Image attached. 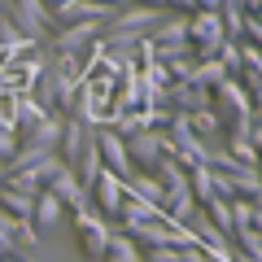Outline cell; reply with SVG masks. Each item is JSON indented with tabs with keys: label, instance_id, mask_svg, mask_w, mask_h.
I'll list each match as a JSON object with an SVG mask.
<instances>
[{
	"label": "cell",
	"instance_id": "cell-1",
	"mask_svg": "<svg viewBox=\"0 0 262 262\" xmlns=\"http://www.w3.org/2000/svg\"><path fill=\"white\" fill-rule=\"evenodd\" d=\"M9 27L31 44H44V35H53V13L44 0H9Z\"/></svg>",
	"mask_w": 262,
	"mask_h": 262
},
{
	"label": "cell",
	"instance_id": "cell-2",
	"mask_svg": "<svg viewBox=\"0 0 262 262\" xmlns=\"http://www.w3.org/2000/svg\"><path fill=\"white\" fill-rule=\"evenodd\" d=\"M75 227H79V245H83V253H88L92 262H101L105 249H110V241H114V223H105L96 210H79V214H75Z\"/></svg>",
	"mask_w": 262,
	"mask_h": 262
},
{
	"label": "cell",
	"instance_id": "cell-3",
	"mask_svg": "<svg viewBox=\"0 0 262 262\" xmlns=\"http://www.w3.org/2000/svg\"><path fill=\"white\" fill-rule=\"evenodd\" d=\"M210 110L219 114L223 131H227V122H232V118H253L249 92H245V83H241V79H227V83H219V88H214V105H210Z\"/></svg>",
	"mask_w": 262,
	"mask_h": 262
},
{
	"label": "cell",
	"instance_id": "cell-4",
	"mask_svg": "<svg viewBox=\"0 0 262 262\" xmlns=\"http://www.w3.org/2000/svg\"><path fill=\"white\" fill-rule=\"evenodd\" d=\"M122 144H127L131 170H144V175H153L158 162L166 158V149H162V131H136V136H127Z\"/></svg>",
	"mask_w": 262,
	"mask_h": 262
},
{
	"label": "cell",
	"instance_id": "cell-5",
	"mask_svg": "<svg viewBox=\"0 0 262 262\" xmlns=\"http://www.w3.org/2000/svg\"><path fill=\"white\" fill-rule=\"evenodd\" d=\"M105 22H70V27H61L53 35V53H66V57H83L88 48L101 39Z\"/></svg>",
	"mask_w": 262,
	"mask_h": 262
},
{
	"label": "cell",
	"instance_id": "cell-6",
	"mask_svg": "<svg viewBox=\"0 0 262 262\" xmlns=\"http://www.w3.org/2000/svg\"><path fill=\"white\" fill-rule=\"evenodd\" d=\"M170 9H149V5H127V9H118L110 18L114 31H131V35H153V31L166 22Z\"/></svg>",
	"mask_w": 262,
	"mask_h": 262
},
{
	"label": "cell",
	"instance_id": "cell-7",
	"mask_svg": "<svg viewBox=\"0 0 262 262\" xmlns=\"http://www.w3.org/2000/svg\"><path fill=\"white\" fill-rule=\"evenodd\" d=\"M88 196H92V210H96V214H101L105 223H114V219H118V206H122V196H127V192H122V179L114 175L110 166H105L101 175H96V184H92V192H88Z\"/></svg>",
	"mask_w": 262,
	"mask_h": 262
},
{
	"label": "cell",
	"instance_id": "cell-8",
	"mask_svg": "<svg viewBox=\"0 0 262 262\" xmlns=\"http://www.w3.org/2000/svg\"><path fill=\"white\" fill-rule=\"evenodd\" d=\"M92 140H96V153H101V162H105V166H110L118 179H127V175H131V158H127V144H122V136H118V131L96 127V131H92Z\"/></svg>",
	"mask_w": 262,
	"mask_h": 262
},
{
	"label": "cell",
	"instance_id": "cell-9",
	"mask_svg": "<svg viewBox=\"0 0 262 262\" xmlns=\"http://www.w3.org/2000/svg\"><path fill=\"white\" fill-rule=\"evenodd\" d=\"M48 192H53V196L61 201L66 210H75V214H79V210H92V196L83 192V184H79V175H75L70 166H61V170L53 175V184H48Z\"/></svg>",
	"mask_w": 262,
	"mask_h": 262
},
{
	"label": "cell",
	"instance_id": "cell-10",
	"mask_svg": "<svg viewBox=\"0 0 262 262\" xmlns=\"http://www.w3.org/2000/svg\"><path fill=\"white\" fill-rule=\"evenodd\" d=\"M88 149H92V127H83L79 118H66V127H61V144H57V158L75 170V162L83 158Z\"/></svg>",
	"mask_w": 262,
	"mask_h": 262
},
{
	"label": "cell",
	"instance_id": "cell-11",
	"mask_svg": "<svg viewBox=\"0 0 262 262\" xmlns=\"http://www.w3.org/2000/svg\"><path fill=\"white\" fill-rule=\"evenodd\" d=\"M61 127H66L61 114H48L35 131H27V136H18V140L22 144H35V149H44V153H57V144H61Z\"/></svg>",
	"mask_w": 262,
	"mask_h": 262
},
{
	"label": "cell",
	"instance_id": "cell-12",
	"mask_svg": "<svg viewBox=\"0 0 262 262\" xmlns=\"http://www.w3.org/2000/svg\"><path fill=\"white\" fill-rule=\"evenodd\" d=\"M61 214H66V206H61V201H57V196L44 188V192L35 196V214H31V223H35V232L44 236V232H53V227L61 223Z\"/></svg>",
	"mask_w": 262,
	"mask_h": 262
},
{
	"label": "cell",
	"instance_id": "cell-13",
	"mask_svg": "<svg viewBox=\"0 0 262 262\" xmlns=\"http://www.w3.org/2000/svg\"><path fill=\"white\" fill-rule=\"evenodd\" d=\"M27 96H31L44 114H57V79H53V70H48V61H44V70H39V79L27 88Z\"/></svg>",
	"mask_w": 262,
	"mask_h": 262
},
{
	"label": "cell",
	"instance_id": "cell-14",
	"mask_svg": "<svg viewBox=\"0 0 262 262\" xmlns=\"http://www.w3.org/2000/svg\"><path fill=\"white\" fill-rule=\"evenodd\" d=\"M149 39L153 44H188V13H166V22Z\"/></svg>",
	"mask_w": 262,
	"mask_h": 262
},
{
	"label": "cell",
	"instance_id": "cell-15",
	"mask_svg": "<svg viewBox=\"0 0 262 262\" xmlns=\"http://www.w3.org/2000/svg\"><path fill=\"white\" fill-rule=\"evenodd\" d=\"M39 241H44V236L35 232L31 219H13V249H18V258H35Z\"/></svg>",
	"mask_w": 262,
	"mask_h": 262
},
{
	"label": "cell",
	"instance_id": "cell-16",
	"mask_svg": "<svg viewBox=\"0 0 262 262\" xmlns=\"http://www.w3.org/2000/svg\"><path fill=\"white\" fill-rule=\"evenodd\" d=\"M188 127H192L201 140H223V122H219L214 110H196V114H188Z\"/></svg>",
	"mask_w": 262,
	"mask_h": 262
},
{
	"label": "cell",
	"instance_id": "cell-17",
	"mask_svg": "<svg viewBox=\"0 0 262 262\" xmlns=\"http://www.w3.org/2000/svg\"><path fill=\"white\" fill-rule=\"evenodd\" d=\"M144 258V249L136 241H127L122 232H114V241H110V249H105V258L101 262H140Z\"/></svg>",
	"mask_w": 262,
	"mask_h": 262
},
{
	"label": "cell",
	"instance_id": "cell-18",
	"mask_svg": "<svg viewBox=\"0 0 262 262\" xmlns=\"http://www.w3.org/2000/svg\"><path fill=\"white\" fill-rule=\"evenodd\" d=\"M0 210H5L9 219H31V214H35V196H22V192L0 188Z\"/></svg>",
	"mask_w": 262,
	"mask_h": 262
},
{
	"label": "cell",
	"instance_id": "cell-19",
	"mask_svg": "<svg viewBox=\"0 0 262 262\" xmlns=\"http://www.w3.org/2000/svg\"><path fill=\"white\" fill-rule=\"evenodd\" d=\"M192 83L210 88V92H214L219 83H227V70L219 66V57H210V61H196V70H192Z\"/></svg>",
	"mask_w": 262,
	"mask_h": 262
},
{
	"label": "cell",
	"instance_id": "cell-20",
	"mask_svg": "<svg viewBox=\"0 0 262 262\" xmlns=\"http://www.w3.org/2000/svg\"><path fill=\"white\" fill-rule=\"evenodd\" d=\"M201 210H206V219L227 236V241H232V232H236V223H232V201H210V206H201Z\"/></svg>",
	"mask_w": 262,
	"mask_h": 262
},
{
	"label": "cell",
	"instance_id": "cell-21",
	"mask_svg": "<svg viewBox=\"0 0 262 262\" xmlns=\"http://www.w3.org/2000/svg\"><path fill=\"white\" fill-rule=\"evenodd\" d=\"M0 262H18V249H13V219L0 210Z\"/></svg>",
	"mask_w": 262,
	"mask_h": 262
},
{
	"label": "cell",
	"instance_id": "cell-22",
	"mask_svg": "<svg viewBox=\"0 0 262 262\" xmlns=\"http://www.w3.org/2000/svg\"><path fill=\"white\" fill-rule=\"evenodd\" d=\"M219 66L227 70V79H241V48H236V39H227L219 48Z\"/></svg>",
	"mask_w": 262,
	"mask_h": 262
},
{
	"label": "cell",
	"instance_id": "cell-23",
	"mask_svg": "<svg viewBox=\"0 0 262 262\" xmlns=\"http://www.w3.org/2000/svg\"><path fill=\"white\" fill-rule=\"evenodd\" d=\"M18 131H0V166L9 170V162H13V153H18Z\"/></svg>",
	"mask_w": 262,
	"mask_h": 262
},
{
	"label": "cell",
	"instance_id": "cell-24",
	"mask_svg": "<svg viewBox=\"0 0 262 262\" xmlns=\"http://www.w3.org/2000/svg\"><path fill=\"white\" fill-rule=\"evenodd\" d=\"M140 262H179V258H175V249H149Z\"/></svg>",
	"mask_w": 262,
	"mask_h": 262
},
{
	"label": "cell",
	"instance_id": "cell-25",
	"mask_svg": "<svg viewBox=\"0 0 262 262\" xmlns=\"http://www.w3.org/2000/svg\"><path fill=\"white\" fill-rule=\"evenodd\" d=\"M249 105H253V122H262V83L249 88Z\"/></svg>",
	"mask_w": 262,
	"mask_h": 262
},
{
	"label": "cell",
	"instance_id": "cell-26",
	"mask_svg": "<svg viewBox=\"0 0 262 262\" xmlns=\"http://www.w3.org/2000/svg\"><path fill=\"white\" fill-rule=\"evenodd\" d=\"M170 13H192V0H162Z\"/></svg>",
	"mask_w": 262,
	"mask_h": 262
},
{
	"label": "cell",
	"instance_id": "cell-27",
	"mask_svg": "<svg viewBox=\"0 0 262 262\" xmlns=\"http://www.w3.org/2000/svg\"><path fill=\"white\" fill-rule=\"evenodd\" d=\"M96 5H105V9H114V13H118V9H127L131 0H96Z\"/></svg>",
	"mask_w": 262,
	"mask_h": 262
},
{
	"label": "cell",
	"instance_id": "cell-28",
	"mask_svg": "<svg viewBox=\"0 0 262 262\" xmlns=\"http://www.w3.org/2000/svg\"><path fill=\"white\" fill-rule=\"evenodd\" d=\"M66 5H70V0H44V9H48V13H57V9H66Z\"/></svg>",
	"mask_w": 262,
	"mask_h": 262
},
{
	"label": "cell",
	"instance_id": "cell-29",
	"mask_svg": "<svg viewBox=\"0 0 262 262\" xmlns=\"http://www.w3.org/2000/svg\"><path fill=\"white\" fill-rule=\"evenodd\" d=\"M131 5H149V9H166L162 0H131Z\"/></svg>",
	"mask_w": 262,
	"mask_h": 262
},
{
	"label": "cell",
	"instance_id": "cell-30",
	"mask_svg": "<svg viewBox=\"0 0 262 262\" xmlns=\"http://www.w3.org/2000/svg\"><path fill=\"white\" fill-rule=\"evenodd\" d=\"M253 206H258V210H262V196H258V201H253Z\"/></svg>",
	"mask_w": 262,
	"mask_h": 262
},
{
	"label": "cell",
	"instance_id": "cell-31",
	"mask_svg": "<svg viewBox=\"0 0 262 262\" xmlns=\"http://www.w3.org/2000/svg\"><path fill=\"white\" fill-rule=\"evenodd\" d=\"M0 179H5V166H0Z\"/></svg>",
	"mask_w": 262,
	"mask_h": 262
},
{
	"label": "cell",
	"instance_id": "cell-32",
	"mask_svg": "<svg viewBox=\"0 0 262 262\" xmlns=\"http://www.w3.org/2000/svg\"><path fill=\"white\" fill-rule=\"evenodd\" d=\"M83 262H92V258H83Z\"/></svg>",
	"mask_w": 262,
	"mask_h": 262
}]
</instances>
